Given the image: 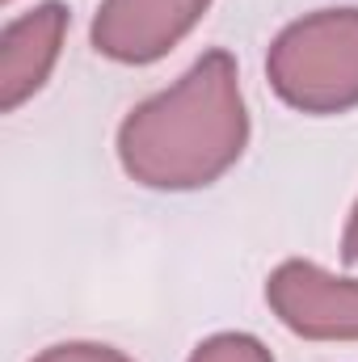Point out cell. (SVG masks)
Instances as JSON below:
<instances>
[{"label":"cell","instance_id":"4","mask_svg":"<svg viewBox=\"0 0 358 362\" xmlns=\"http://www.w3.org/2000/svg\"><path fill=\"white\" fill-rule=\"evenodd\" d=\"M211 0H105L93 47L118 64H152L198 25Z\"/></svg>","mask_w":358,"mask_h":362},{"label":"cell","instance_id":"6","mask_svg":"<svg viewBox=\"0 0 358 362\" xmlns=\"http://www.w3.org/2000/svg\"><path fill=\"white\" fill-rule=\"evenodd\" d=\"M190 362H274V358H270L266 346L258 337H249V333H219V337L202 341Z\"/></svg>","mask_w":358,"mask_h":362},{"label":"cell","instance_id":"1","mask_svg":"<svg viewBox=\"0 0 358 362\" xmlns=\"http://www.w3.org/2000/svg\"><path fill=\"white\" fill-rule=\"evenodd\" d=\"M236 81V59L228 51H207L173 89L135 105L118 131L122 169L156 189L211 185L241 160L249 139Z\"/></svg>","mask_w":358,"mask_h":362},{"label":"cell","instance_id":"3","mask_svg":"<svg viewBox=\"0 0 358 362\" xmlns=\"http://www.w3.org/2000/svg\"><path fill=\"white\" fill-rule=\"evenodd\" d=\"M278 320L312 341H358V282L333 278L312 262H282L266 282Z\"/></svg>","mask_w":358,"mask_h":362},{"label":"cell","instance_id":"2","mask_svg":"<svg viewBox=\"0 0 358 362\" xmlns=\"http://www.w3.org/2000/svg\"><path fill=\"white\" fill-rule=\"evenodd\" d=\"M274 93L304 114L358 105V8H325L291 21L266 59Z\"/></svg>","mask_w":358,"mask_h":362},{"label":"cell","instance_id":"5","mask_svg":"<svg viewBox=\"0 0 358 362\" xmlns=\"http://www.w3.org/2000/svg\"><path fill=\"white\" fill-rule=\"evenodd\" d=\"M64 34H68V8L55 0L4 25L0 34V110H17L30 93L42 89V81L51 76L59 59Z\"/></svg>","mask_w":358,"mask_h":362},{"label":"cell","instance_id":"8","mask_svg":"<svg viewBox=\"0 0 358 362\" xmlns=\"http://www.w3.org/2000/svg\"><path fill=\"white\" fill-rule=\"evenodd\" d=\"M342 257H346V262H358V206H354V215H350L346 240H342Z\"/></svg>","mask_w":358,"mask_h":362},{"label":"cell","instance_id":"7","mask_svg":"<svg viewBox=\"0 0 358 362\" xmlns=\"http://www.w3.org/2000/svg\"><path fill=\"white\" fill-rule=\"evenodd\" d=\"M34 362H131L127 354L110 350V346H89V341H72V346H51L47 354Z\"/></svg>","mask_w":358,"mask_h":362}]
</instances>
